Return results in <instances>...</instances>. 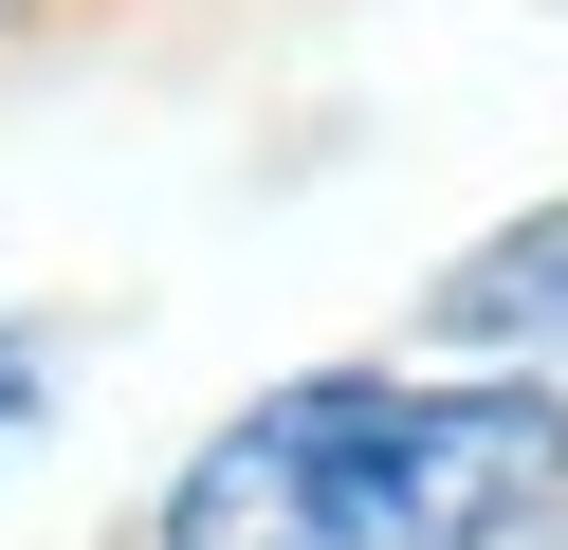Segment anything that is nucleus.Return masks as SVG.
<instances>
[{
	"label": "nucleus",
	"instance_id": "f257e3e1",
	"mask_svg": "<svg viewBox=\"0 0 568 550\" xmlns=\"http://www.w3.org/2000/svg\"><path fill=\"white\" fill-rule=\"evenodd\" d=\"M568 496L550 386H275L184 459L148 550H495Z\"/></svg>",
	"mask_w": 568,
	"mask_h": 550
},
{
	"label": "nucleus",
	"instance_id": "f03ea898",
	"mask_svg": "<svg viewBox=\"0 0 568 550\" xmlns=\"http://www.w3.org/2000/svg\"><path fill=\"white\" fill-rule=\"evenodd\" d=\"M440 349H568V202H531L514 239H477L440 293H422Z\"/></svg>",
	"mask_w": 568,
	"mask_h": 550
},
{
	"label": "nucleus",
	"instance_id": "7ed1b4c3",
	"mask_svg": "<svg viewBox=\"0 0 568 550\" xmlns=\"http://www.w3.org/2000/svg\"><path fill=\"white\" fill-rule=\"evenodd\" d=\"M38 403H55V367H38V330H0V440H38Z\"/></svg>",
	"mask_w": 568,
	"mask_h": 550
}]
</instances>
